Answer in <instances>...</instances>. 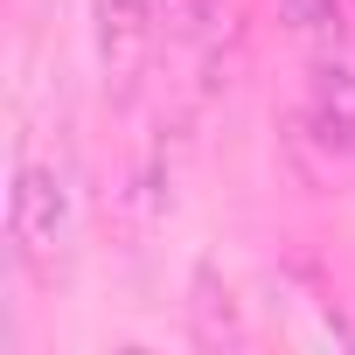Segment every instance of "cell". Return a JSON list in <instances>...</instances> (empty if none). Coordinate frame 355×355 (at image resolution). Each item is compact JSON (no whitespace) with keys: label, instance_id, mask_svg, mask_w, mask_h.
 I'll return each instance as SVG.
<instances>
[{"label":"cell","instance_id":"cell-1","mask_svg":"<svg viewBox=\"0 0 355 355\" xmlns=\"http://www.w3.org/2000/svg\"><path fill=\"white\" fill-rule=\"evenodd\" d=\"M8 230L21 244L28 265H49L70 237V182L49 160H21L15 167V202H8Z\"/></svg>","mask_w":355,"mask_h":355},{"label":"cell","instance_id":"cell-2","mask_svg":"<svg viewBox=\"0 0 355 355\" xmlns=\"http://www.w3.org/2000/svg\"><path fill=\"white\" fill-rule=\"evenodd\" d=\"M146 42H153V0H98V63L119 91L139 77Z\"/></svg>","mask_w":355,"mask_h":355},{"label":"cell","instance_id":"cell-3","mask_svg":"<svg viewBox=\"0 0 355 355\" xmlns=\"http://www.w3.org/2000/svg\"><path fill=\"white\" fill-rule=\"evenodd\" d=\"M313 132L341 153H355V70L348 63H320L313 70Z\"/></svg>","mask_w":355,"mask_h":355}]
</instances>
